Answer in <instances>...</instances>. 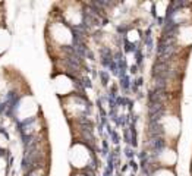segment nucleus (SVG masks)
I'll list each match as a JSON object with an SVG mask.
<instances>
[{
  "instance_id": "1",
  "label": "nucleus",
  "mask_w": 192,
  "mask_h": 176,
  "mask_svg": "<svg viewBox=\"0 0 192 176\" xmlns=\"http://www.w3.org/2000/svg\"><path fill=\"white\" fill-rule=\"evenodd\" d=\"M160 128H161V132L167 137V138H177L179 134H180V122L177 119V116L173 115H166L160 119Z\"/></svg>"
},
{
  "instance_id": "2",
  "label": "nucleus",
  "mask_w": 192,
  "mask_h": 176,
  "mask_svg": "<svg viewBox=\"0 0 192 176\" xmlns=\"http://www.w3.org/2000/svg\"><path fill=\"white\" fill-rule=\"evenodd\" d=\"M156 158L158 161V166L160 167H164V169H169V167H173L177 161V154L173 148L170 147H163L160 148L156 154Z\"/></svg>"
},
{
  "instance_id": "3",
  "label": "nucleus",
  "mask_w": 192,
  "mask_h": 176,
  "mask_svg": "<svg viewBox=\"0 0 192 176\" xmlns=\"http://www.w3.org/2000/svg\"><path fill=\"white\" fill-rule=\"evenodd\" d=\"M177 43L183 47H188L192 44V25H183L177 31Z\"/></svg>"
},
{
  "instance_id": "4",
  "label": "nucleus",
  "mask_w": 192,
  "mask_h": 176,
  "mask_svg": "<svg viewBox=\"0 0 192 176\" xmlns=\"http://www.w3.org/2000/svg\"><path fill=\"white\" fill-rule=\"evenodd\" d=\"M153 176H175V172L172 170V169H164V167H160L157 169Z\"/></svg>"
}]
</instances>
